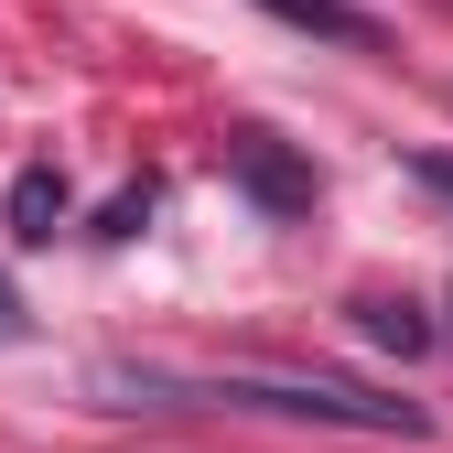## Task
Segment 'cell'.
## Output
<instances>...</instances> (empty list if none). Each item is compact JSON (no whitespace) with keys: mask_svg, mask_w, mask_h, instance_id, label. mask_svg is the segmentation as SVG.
Returning <instances> with one entry per match:
<instances>
[{"mask_svg":"<svg viewBox=\"0 0 453 453\" xmlns=\"http://www.w3.org/2000/svg\"><path fill=\"white\" fill-rule=\"evenodd\" d=\"M195 400H226V411H280V421H346V432H400L421 442L432 411L421 400H378V388H346V378H195Z\"/></svg>","mask_w":453,"mask_h":453,"instance_id":"1","label":"cell"},{"mask_svg":"<svg viewBox=\"0 0 453 453\" xmlns=\"http://www.w3.org/2000/svg\"><path fill=\"white\" fill-rule=\"evenodd\" d=\"M226 173H238L270 216H303V205H313V162H292L270 130H238V141H226Z\"/></svg>","mask_w":453,"mask_h":453,"instance_id":"2","label":"cell"},{"mask_svg":"<svg viewBox=\"0 0 453 453\" xmlns=\"http://www.w3.org/2000/svg\"><path fill=\"white\" fill-rule=\"evenodd\" d=\"M65 205H76V195H65V173H54V162L12 173V238H22V249H43L54 226H65Z\"/></svg>","mask_w":453,"mask_h":453,"instance_id":"3","label":"cell"},{"mask_svg":"<svg viewBox=\"0 0 453 453\" xmlns=\"http://www.w3.org/2000/svg\"><path fill=\"white\" fill-rule=\"evenodd\" d=\"M259 12H280L292 33H324V43H378V12H357V0H259Z\"/></svg>","mask_w":453,"mask_h":453,"instance_id":"4","label":"cell"},{"mask_svg":"<svg viewBox=\"0 0 453 453\" xmlns=\"http://www.w3.org/2000/svg\"><path fill=\"white\" fill-rule=\"evenodd\" d=\"M357 324L378 334V346H400V357H421V346H432V324H421V303H357Z\"/></svg>","mask_w":453,"mask_h":453,"instance_id":"5","label":"cell"},{"mask_svg":"<svg viewBox=\"0 0 453 453\" xmlns=\"http://www.w3.org/2000/svg\"><path fill=\"white\" fill-rule=\"evenodd\" d=\"M141 226H151V184H130V195L97 205V238H141Z\"/></svg>","mask_w":453,"mask_h":453,"instance_id":"6","label":"cell"},{"mask_svg":"<svg viewBox=\"0 0 453 453\" xmlns=\"http://www.w3.org/2000/svg\"><path fill=\"white\" fill-rule=\"evenodd\" d=\"M411 173H421L432 195H453V151H421V162H411Z\"/></svg>","mask_w":453,"mask_h":453,"instance_id":"7","label":"cell"},{"mask_svg":"<svg viewBox=\"0 0 453 453\" xmlns=\"http://www.w3.org/2000/svg\"><path fill=\"white\" fill-rule=\"evenodd\" d=\"M0 334H22V303H12V280H0Z\"/></svg>","mask_w":453,"mask_h":453,"instance_id":"8","label":"cell"}]
</instances>
